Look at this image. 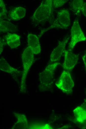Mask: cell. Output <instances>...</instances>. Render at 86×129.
<instances>
[{"label":"cell","instance_id":"1","mask_svg":"<svg viewBox=\"0 0 86 129\" xmlns=\"http://www.w3.org/2000/svg\"><path fill=\"white\" fill-rule=\"evenodd\" d=\"M52 0L43 1L40 6L33 14L32 19L37 24L43 23L49 20L53 16Z\"/></svg>","mask_w":86,"mask_h":129},{"label":"cell","instance_id":"2","mask_svg":"<svg viewBox=\"0 0 86 129\" xmlns=\"http://www.w3.org/2000/svg\"><path fill=\"white\" fill-rule=\"evenodd\" d=\"M60 64L59 62L51 63L40 74V81L43 88L45 89L51 87L55 69Z\"/></svg>","mask_w":86,"mask_h":129},{"label":"cell","instance_id":"3","mask_svg":"<svg viewBox=\"0 0 86 129\" xmlns=\"http://www.w3.org/2000/svg\"><path fill=\"white\" fill-rule=\"evenodd\" d=\"M71 40L70 42L68 48L71 51L78 42L86 40V37L82 31L78 21L75 19L71 27Z\"/></svg>","mask_w":86,"mask_h":129},{"label":"cell","instance_id":"4","mask_svg":"<svg viewBox=\"0 0 86 129\" xmlns=\"http://www.w3.org/2000/svg\"><path fill=\"white\" fill-rule=\"evenodd\" d=\"M56 85L63 92L68 94L72 91L74 83L69 72L64 70Z\"/></svg>","mask_w":86,"mask_h":129},{"label":"cell","instance_id":"5","mask_svg":"<svg viewBox=\"0 0 86 129\" xmlns=\"http://www.w3.org/2000/svg\"><path fill=\"white\" fill-rule=\"evenodd\" d=\"M34 54L31 48L28 46L24 50L22 55L23 73L22 80V86L24 85L26 76L34 61Z\"/></svg>","mask_w":86,"mask_h":129},{"label":"cell","instance_id":"6","mask_svg":"<svg viewBox=\"0 0 86 129\" xmlns=\"http://www.w3.org/2000/svg\"><path fill=\"white\" fill-rule=\"evenodd\" d=\"M70 23V14L68 11L65 9L61 10L58 13L56 20L47 30L53 28L66 29Z\"/></svg>","mask_w":86,"mask_h":129},{"label":"cell","instance_id":"7","mask_svg":"<svg viewBox=\"0 0 86 129\" xmlns=\"http://www.w3.org/2000/svg\"><path fill=\"white\" fill-rule=\"evenodd\" d=\"M64 60L63 63L64 69L68 72L71 71L77 64L79 54H76L71 51L65 50L64 51Z\"/></svg>","mask_w":86,"mask_h":129},{"label":"cell","instance_id":"8","mask_svg":"<svg viewBox=\"0 0 86 129\" xmlns=\"http://www.w3.org/2000/svg\"><path fill=\"white\" fill-rule=\"evenodd\" d=\"M69 37L59 42L58 46L53 51L51 54L50 59L51 63L58 62L59 61L65 50V47Z\"/></svg>","mask_w":86,"mask_h":129},{"label":"cell","instance_id":"9","mask_svg":"<svg viewBox=\"0 0 86 129\" xmlns=\"http://www.w3.org/2000/svg\"><path fill=\"white\" fill-rule=\"evenodd\" d=\"M27 38L28 46L31 48L34 54H39L41 51V47L37 36L32 34H28Z\"/></svg>","mask_w":86,"mask_h":129},{"label":"cell","instance_id":"10","mask_svg":"<svg viewBox=\"0 0 86 129\" xmlns=\"http://www.w3.org/2000/svg\"><path fill=\"white\" fill-rule=\"evenodd\" d=\"M26 9L21 6L15 7L10 11L9 17L13 20L17 21L23 18L25 15Z\"/></svg>","mask_w":86,"mask_h":129},{"label":"cell","instance_id":"11","mask_svg":"<svg viewBox=\"0 0 86 129\" xmlns=\"http://www.w3.org/2000/svg\"><path fill=\"white\" fill-rule=\"evenodd\" d=\"M20 36L15 33H7L6 36V42L12 49L17 48L20 45Z\"/></svg>","mask_w":86,"mask_h":129},{"label":"cell","instance_id":"12","mask_svg":"<svg viewBox=\"0 0 86 129\" xmlns=\"http://www.w3.org/2000/svg\"><path fill=\"white\" fill-rule=\"evenodd\" d=\"M0 32H15L18 31L16 26L9 22L2 20L0 22Z\"/></svg>","mask_w":86,"mask_h":129},{"label":"cell","instance_id":"13","mask_svg":"<svg viewBox=\"0 0 86 129\" xmlns=\"http://www.w3.org/2000/svg\"><path fill=\"white\" fill-rule=\"evenodd\" d=\"M0 69L2 71L11 73H17L19 72L17 69L11 66L2 57H1L0 59Z\"/></svg>","mask_w":86,"mask_h":129},{"label":"cell","instance_id":"14","mask_svg":"<svg viewBox=\"0 0 86 129\" xmlns=\"http://www.w3.org/2000/svg\"><path fill=\"white\" fill-rule=\"evenodd\" d=\"M74 116L76 120L80 123H83L86 120V111L81 106L73 110Z\"/></svg>","mask_w":86,"mask_h":129},{"label":"cell","instance_id":"15","mask_svg":"<svg viewBox=\"0 0 86 129\" xmlns=\"http://www.w3.org/2000/svg\"><path fill=\"white\" fill-rule=\"evenodd\" d=\"M84 1L82 0H74L71 3V6L73 11L78 14L81 11Z\"/></svg>","mask_w":86,"mask_h":129},{"label":"cell","instance_id":"16","mask_svg":"<svg viewBox=\"0 0 86 129\" xmlns=\"http://www.w3.org/2000/svg\"><path fill=\"white\" fill-rule=\"evenodd\" d=\"M7 11L5 4L2 0H0V19L2 21L7 17Z\"/></svg>","mask_w":86,"mask_h":129},{"label":"cell","instance_id":"17","mask_svg":"<svg viewBox=\"0 0 86 129\" xmlns=\"http://www.w3.org/2000/svg\"><path fill=\"white\" fill-rule=\"evenodd\" d=\"M68 0H52L53 8H56L62 6L66 3Z\"/></svg>","mask_w":86,"mask_h":129},{"label":"cell","instance_id":"18","mask_svg":"<svg viewBox=\"0 0 86 129\" xmlns=\"http://www.w3.org/2000/svg\"><path fill=\"white\" fill-rule=\"evenodd\" d=\"M82 12L84 15L86 17V2H84L81 9Z\"/></svg>","mask_w":86,"mask_h":129},{"label":"cell","instance_id":"19","mask_svg":"<svg viewBox=\"0 0 86 129\" xmlns=\"http://www.w3.org/2000/svg\"><path fill=\"white\" fill-rule=\"evenodd\" d=\"M82 60L85 65L86 71V53L83 56Z\"/></svg>","mask_w":86,"mask_h":129}]
</instances>
